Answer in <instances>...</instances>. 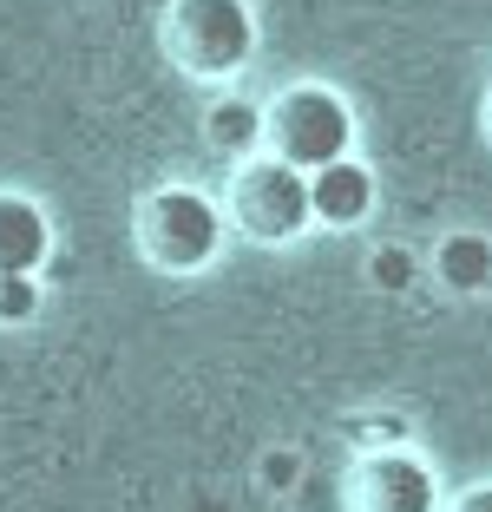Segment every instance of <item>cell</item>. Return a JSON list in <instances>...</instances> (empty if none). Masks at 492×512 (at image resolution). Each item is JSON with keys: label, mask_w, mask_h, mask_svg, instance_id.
Masks as SVG:
<instances>
[{"label": "cell", "mask_w": 492, "mask_h": 512, "mask_svg": "<svg viewBox=\"0 0 492 512\" xmlns=\"http://www.w3.org/2000/svg\"><path fill=\"white\" fill-rule=\"evenodd\" d=\"M138 256H145L158 276H204L210 263H217V250H224L230 237V217L224 204L210 191H197V184H151L145 197H138Z\"/></svg>", "instance_id": "1"}, {"label": "cell", "mask_w": 492, "mask_h": 512, "mask_svg": "<svg viewBox=\"0 0 492 512\" xmlns=\"http://www.w3.org/2000/svg\"><path fill=\"white\" fill-rule=\"evenodd\" d=\"M158 46L184 79L224 86L256 60V7L250 0H171L158 20Z\"/></svg>", "instance_id": "2"}, {"label": "cell", "mask_w": 492, "mask_h": 512, "mask_svg": "<svg viewBox=\"0 0 492 512\" xmlns=\"http://www.w3.org/2000/svg\"><path fill=\"white\" fill-rule=\"evenodd\" d=\"M224 217L243 243L283 250L302 230H315V204H309V171H296L276 151H256L243 165H230L224 184Z\"/></svg>", "instance_id": "3"}, {"label": "cell", "mask_w": 492, "mask_h": 512, "mask_svg": "<svg viewBox=\"0 0 492 512\" xmlns=\"http://www.w3.org/2000/svg\"><path fill=\"white\" fill-rule=\"evenodd\" d=\"M263 151L289 158L296 171H322L335 158L355 151V106H348L335 86H283L276 99L263 106Z\"/></svg>", "instance_id": "4"}, {"label": "cell", "mask_w": 492, "mask_h": 512, "mask_svg": "<svg viewBox=\"0 0 492 512\" xmlns=\"http://www.w3.org/2000/svg\"><path fill=\"white\" fill-rule=\"evenodd\" d=\"M348 512H447L440 473L407 447H381V453H368V460L355 467Z\"/></svg>", "instance_id": "5"}, {"label": "cell", "mask_w": 492, "mask_h": 512, "mask_svg": "<svg viewBox=\"0 0 492 512\" xmlns=\"http://www.w3.org/2000/svg\"><path fill=\"white\" fill-rule=\"evenodd\" d=\"M53 263V217L40 197L0 191V276H40Z\"/></svg>", "instance_id": "6"}, {"label": "cell", "mask_w": 492, "mask_h": 512, "mask_svg": "<svg viewBox=\"0 0 492 512\" xmlns=\"http://www.w3.org/2000/svg\"><path fill=\"white\" fill-rule=\"evenodd\" d=\"M374 171L361 165L355 151L348 158H335V165H322V171H309V204H315V224L322 230H355V224H368L374 217Z\"/></svg>", "instance_id": "7"}, {"label": "cell", "mask_w": 492, "mask_h": 512, "mask_svg": "<svg viewBox=\"0 0 492 512\" xmlns=\"http://www.w3.org/2000/svg\"><path fill=\"white\" fill-rule=\"evenodd\" d=\"M204 151H217L224 165H243L263 151V106L243 92H217L204 106Z\"/></svg>", "instance_id": "8"}, {"label": "cell", "mask_w": 492, "mask_h": 512, "mask_svg": "<svg viewBox=\"0 0 492 512\" xmlns=\"http://www.w3.org/2000/svg\"><path fill=\"white\" fill-rule=\"evenodd\" d=\"M433 283L447 296H486L492 289V237L479 230H447L433 243Z\"/></svg>", "instance_id": "9"}, {"label": "cell", "mask_w": 492, "mask_h": 512, "mask_svg": "<svg viewBox=\"0 0 492 512\" xmlns=\"http://www.w3.org/2000/svg\"><path fill=\"white\" fill-rule=\"evenodd\" d=\"M46 309V283L40 276H0V329H27Z\"/></svg>", "instance_id": "10"}, {"label": "cell", "mask_w": 492, "mask_h": 512, "mask_svg": "<svg viewBox=\"0 0 492 512\" xmlns=\"http://www.w3.org/2000/svg\"><path fill=\"white\" fill-rule=\"evenodd\" d=\"M447 512H492V480H479V486H466L460 499H447Z\"/></svg>", "instance_id": "11"}, {"label": "cell", "mask_w": 492, "mask_h": 512, "mask_svg": "<svg viewBox=\"0 0 492 512\" xmlns=\"http://www.w3.org/2000/svg\"><path fill=\"white\" fill-rule=\"evenodd\" d=\"M486 138H492V99H486Z\"/></svg>", "instance_id": "12"}]
</instances>
